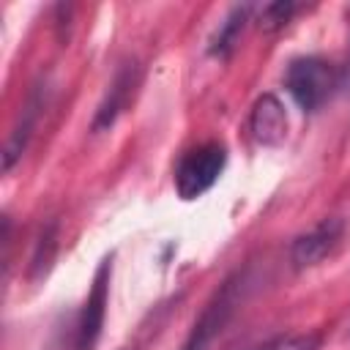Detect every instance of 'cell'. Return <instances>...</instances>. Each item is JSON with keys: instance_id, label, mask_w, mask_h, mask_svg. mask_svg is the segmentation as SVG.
Masks as SVG:
<instances>
[{"instance_id": "obj_1", "label": "cell", "mask_w": 350, "mask_h": 350, "mask_svg": "<svg viewBox=\"0 0 350 350\" xmlns=\"http://www.w3.org/2000/svg\"><path fill=\"white\" fill-rule=\"evenodd\" d=\"M284 88L304 112H317L336 88V71L323 57H295L284 71Z\"/></svg>"}, {"instance_id": "obj_2", "label": "cell", "mask_w": 350, "mask_h": 350, "mask_svg": "<svg viewBox=\"0 0 350 350\" xmlns=\"http://www.w3.org/2000/svg\"><path fill=\"white\" fill-rule=\"evenodd\" d=\"M227 148L221 142H202L186 150L175 167V191L180 200L202 197L224 172Z\"/></svg>"}, {"instance_id": "obj_3", "label": "cell", "mask_w": 350, "mask_h": 350, "mask_svg": "<svg viewBox=\"0 0 350 350\" xmlns=\"http://www.w3.org/2000/svg\"><path fill=\"white\" fill-rule=\"evenodd\" d=\"M241 284H243L241 273L224 279V284L213 293V298L205 304L202 314L191 325V331H189V336H186L180 350H208L211 347V342L221 334V328L227 325V320L232 317V312H235V306L241 301Z\"/></svg>"}, {"instance_id": "obj_4", "label": "cell", "mask_w": 350, "mask_h": 350, "mask_svg": "<svg viewBox=\"0 0 350 350\" xmlns=\"http://www.w3.org/2000/svg\"><path fill=\"white\" fill-rule=\"evenodd\" d=\"M109 273H112V257H104L90 293L79 309L77 328H74V350H96V342L104 328V314H107V298H109Z\"/></svg>"}, {"instance_id": "obj_5", "label": "cell", "mask_w": 350, "mask_h": 350, "mask_svg": "<svg viewBox=\"0 0 350 350\" xmlns=\"http://www.w3.org/2000/svg\"><path fill=\"white\" fill-rule=\"evenodd\" d=\"M345 238V221L339 216H328L323 221H317L312 230L301 232L293 246H290V262L295 271H306L320 265L323 260H328L336 246Z\"/></svg>"}, {"instance_id": "obj_6", "label": "cell", "mask_w": 350, "mask_h": 350, "mask_svg": "<svg viewBox=\"0 0 350 350\" xmlns=\"http://www.w3.org/2000/svg\"><path fill=\"white\" fill-rule=\"evenodd\" d=\"M137 85H139V66H137L134 60H126V63L115 71V79L109 82V90H107V96L101 98V104H98V109H96V115H93L90 129H93V131H107V129L118 120V115L129 107V101H131Z\"/></svg>"}, {"instance_id": "obj_7", "label": "cell", "mask_w": 350, "mask_h": 350, "mask_svg": "<svg viewBox=\"0 0 350 350\" xmlns=\"http://www.w3.org/2000/svg\"><path fill=\"white\" fill-rule=\"evenodd\" d=\"M249 129H252V137L260 145H265V148L282 145L284 137H287V112H284V104L273 93H262L254 101V107H252Z\"/></svg>"}, {"instance_id": "obj_8", "label": "cell", "mask_w": 350, "mask_h": 350, "mask_svg": "<svg viewBox=\"0 0 350 350\" xmlns=\"http://www.w3.org/2000/svg\"><path fill=\"white\" fill-rule=\"evenodd\" d=\"M41 109H44L41 90H33L30 98H27V104H25V109H22V115H19V120H16V126H14V131H11V137H8V142H5V150H3V172H11L14 164L22 159V153H25V148H27L33 131H36V123H38Z\"/></svg>"}, {"instance_id": "obj_9", "label": "cell", "mask_w": 350, "mask_h": 350, "mask_svg": "<svg viewBox=\"0 0 350 350\" xmlns=\"http://www.w3.org/2000/svg\"><path fill=\"white\" fill-rule=\"evenodd\" d=\"M249 5H235L227 16H224V22L219 25V30H216V36L211 38V46H208V52L213 55V57H230L232 55V49L238 46V41H241V33H243V25H246V19H249Z\"/></svg>"}, {"instance_id": "obj_10", "label": "cell", "mask_w": 350, "mask_h": 350, "mask_svg": "<svg viewBox=\"0 0 350 350\" xmlns=\"http://www.w3.org/2000/svg\"><path fill=\"white\" fill-rule=\"evenodd\" d=\"M55 254H57V221H49L46 227H41L30 254V271H27L30 282H41L49 273Z\"/></svg>"}, {"instance_id": "obj_11", "label": "cell", "mask_w": 350, "mask_h": 350, "mask_svg": "<svg viewBox=\"0 0 350 350\" xmlns=\"http://www.w3.org/2000/svg\"><path fill=\"white\" fill-rule=\"evenodd\" d=\"M298 11V5L295 3H290V0H276V3H268V5H262V11H260V30L262 33H276V30H282L290 19H293V14Z\"/></svg>"}, {"instance_id": "obj_12", "label": "cell", "mask_w": 350, "mask_h": 350, "mask_svg": "<svg viewBox=\"0 0 350 350\" xmlns=\"http://www.w3.org/2000/svg\"><path fill=\"white\" fill-rule=\"evenodd\" d=\"M254 350H282V342L273 339V342H265V345H260V347H254Z\"/></svg>"}]
</instances>
